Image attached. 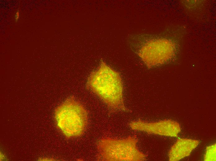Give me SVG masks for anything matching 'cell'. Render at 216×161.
<instances>
[{
	"mask_svg": "<svg viewBox=\"0 0 216 161\" xmlns=\"http://www.w3.org/2000/svg\"><path fill=\"white\" fill-rule=\"evenodd\" d=\"M88 85L110 107L126 111L122 80L118 72L101 61L98 69L90 76Z\"/></svg>",
	"mask_w": 216,
	"mask_h": 161,
	"instance_id": "6da1fadb",
	"label": "cell"
},
{
	"mask_svg": "<svg viewBox=\"0 0 216 161\" xmlns=\"http://www.w3.org/2000/svg\"><path fill=\"white\" fill-rule=\"evenodd\" d=\"M128 41L148 67L164 63L169 56L171 44L166 36L134 34L128 37Z\"/></svg>",
	"mask_w": 216,
	"mask_h": 161,
	"instance_id": "7a4b0ae2",
	"label": "cell"
},
{
	"mask_svg": "<svg viewBox=\"0 0 216 161\" xmlns=\"http://www.w3.org/2000/svg\"><path fill=\"white\" fill-rule=\"evenodd\" d=\"M58 127L68 137H78L83 133L87 122V113L80 104L70 98L58 107L55 111Z\"/></svg>",
	"mask_w": 216,
	"mask_h": 161,
	"instance_id": "3957f363",
	"label": "cell"
},
{
	"mask_svg": "<svg viewBox=\"0 0 216 161\" xmlns=\"http://www.w3.org/2000/svg\"><path fill=\"white\" fill-rule=\"evenodd\" d=\"M137 141L131 136L123 139L103 138L98 144L100 158L105 161L144 160L146 155L137 149Z\"/></svg>",
	"mask_w": 216,
	"mask_h": 161,
	"instance_id": "277c9868",
	"label": "cell"
},
{
	"mask_svg": "<svg viewBox=\"0 0 216 161\" xmlns=\"http://www.w3.org/2000/svg\"><path fill=\"white\" fill-rule=\"evenodd\" d=\"M129 126L133 130L171 137L177 136L181 131L179 124L171 120H164L152 123L139 120L132 122L130 123Z\"/></svg>",
	"mask_w": 216,
	"mask_h": 161,
	"instance_id": "5b68a950",
	"label": "cell"
},
{
	"mask_svg": "<svg viewBox=\"0 0 216 161\" xmlns=\"http://www.w3.org/2000/svg\"><path fill=\"white\" fill-rule=\"evenodd\" d=\"M198 140L180 138L172 146L169 153L170 161H178L189 156L198 145Z\"/></svg>",
	"mask_w": 216,
	"mask_h": 161,
	"instance_id": "8992f818",
	"label": "cell"
},
{
	"mask_svg": "<svg viewBox=\"0 0 216 161\" xmlns=\"http://www.w3.org/2000/svg\"><path fill=\"white\" fill-rule=\"evenodd\" d=\"M205 161L216 160V144L207 147L204 157Z\"/></svg>",
	"mask_w": 216,
	"mask_h": 161,
	"instance_id": "52a82bcc",
	"label": "cell"
},
{
	"mask_svg": "<svg viewBox=\"0 0 216 161\" xmlns=\"http://www.w3.org/2000/svg\"><path fill=\"white\" fill-rule=\"evenodd\" d=\"M20 17V12L19 11H18L16 13L15 16V21L17 22L19 18Z\"/></svg>",
	"mask_w": 216,
	"mask_h": 161,
	"instance_id": "ba28073f",
	"label": "cell"
}]
</instances>
